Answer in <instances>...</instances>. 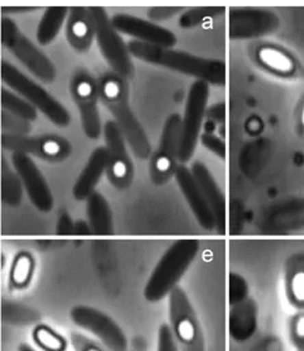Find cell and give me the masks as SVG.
Here are the masks:
<instances>
[{"label":"cell","instance_id":"6da1fadb","mask_svg":"<svg viewBox=\"0 0 304 351\" xmlns=\"http://www.w3.org/2000/svg\"><path fill=\"white\" fill-rule=\"evenodd\" d=\"M128 50L132 56L144 62L193 76L210 85L223 86L226 84V64L220 60L205 59L186 51L152 46L135 40L128 43Z\"/></svg>","mask_w":304,"mask_h":351},{"label":"cell","instance_id":"7a4b0ae2","mask_svg":"<svg viewBox=\"0 0 304 351\" xmlns=\"http://www.w3.org/2000/svg\"><path fill=\"white\" fill-rule=\"evenodd\" d=\"M98 85L101 101L114 117V122L118 125L129 149L138 159H149L151 145L144 127L129 106V89L126 79L114 73H107L99 79Z\"/></svg>","mask_w":304,"mask_h":351},{"label":"cell","instance_id":"3957f363","mask_svg":"<svg viewBox=\"0 0 304 351\" xmlns=\"http://www.w3.org/2000/svg\"><path fill=\"white\" fill-rule=\"evenodd\" d=\"M198 251L199 241L195 239H180L173 243L152 270L144 287V298L156 303L169 295L194 261Z\"/></svg>","mask_w":304,"mask_h":351},{"label":"cell","instance_id":"277c9868","mask_svg":"<svg viewBox=\"0 0 304 351\" xmlns=\"http://www.w3.org/2000/svg\"><path fill=\"white\" fill-rule=\"evenodd\" d=\"M1 79L10 89L29 101L34 108L40 110L45 117L53 125L65 128L71 122V116L53 95H51L40 84L36 83L29 76L23 74L19 69L9 64L1 62Z\"/></svg>","mask_w":304,"mask_h":351},{"label":"cell","instance_id":"5b68a950","mask_svg":"<svg viewBox=\"0 0 304 351\" xmlns=\"http://www.w3.org/2000/svg\"><path fill=\"white\" fill-rule=\"evenodd\" d=\"M89 10L94 21L95 40L103 58L112 69V73L126 80L131 79L134 76V64L128 45L125 43L121 32L112 23V18L105 9L90 7Z\"/></svg>","mask_w":304,"mask_h":351},{"label":"cell","instance_id":"8992f818","mask_svg":"<svg viewBox=\"0 0 304 351\" xmlns=\"http://www.w3.org/2000/svg\"><path fill=\"white\" fill-rule=\"evenodd\" d=\"M1 43L25 65L37 79L50 84L56 77V69L43 51L22 34L12 18H1Z\"/></svg>","mask_w":304,"mask_h":351},{"label":"cell","instance_id":"52a82bcc","mask_svg":"<svg viewBox=\"0 0 304 351\" xmlns=\"http://www.w3.org/2000/svg\"><path fill=\"white\" fill-rule=\"evenodd\" d=\"M170 328L180 351H204L202 327L186 291L177 285L169 294Z\"/></svg>","mask_w":304,"mask_h":351},{"label":"cell","instance_id":"ba28073f","mask_svg":"<svg viewBox=\"0 0 304 351\" xmlns=\"http://www.w3.org/2000/svg\"><path fill=\"white\" fill-rule=\"evenodd\" d=\"M208 97L210 84L195 80L188 93L186 112L181 118V134L179 150V160L181 162H186L192 159L197 143L201 138L203 118L207 113Z\"/></svg>","mask_w":304,"mask_h":351},{"label":"cell","instance_id":"9c48e42d","mask_svg":"<svg viewBox=\"0 0 304 351\" xmlns=\"http://www.w3.org/2000/svg\"><path fill=\"white\" fill-rule=\"evenodd\" d=\"M70 93L79 110L84 134L90 140H98L101 134L99 85L88 71L77 70L71 79Z\"/></svg>","mask_w":304,"mask_h":351},{"label":"cell","instance_id":"30bf717a","mask_svg":"<svg viewBox=\"0 0 304 351\" xmlns=\"http://www.w3.org/2000/svg\"><path fill=\"white\" fill-rule=\"evenodd\" d=\"M181 117L180 114H170L161 134L160 143L150 161V176L156 185L168 183L177 170V160L180 150Z\"/></svg>","mask_w":304,"mask_h":351},{"label":"cell","instance_id":"8fae6325","mask_svg":"<svg viewBox=\"0 0 304 351\" xmlns=\"http://www.w3.org/2000/svg\"><path fill=\"white\" fill-rule=\"evenodd\" d=\"M1 146L12 152H22L25 155H34L38 159L51 162H59L68 159L73 152V146L66 138L59 134H3Z\"/></svg>","mask_w":304,"mask_h":351},{"label":"cell","instance_id":"7c38bea8","mask_svg":"<svg viewBox=\"0 0 304 351\" xmlns=\"http://www.w3.org/2000/svg\"><path fill=\"white\" fill-rule=\"evenodd\" d=\"M103 134L108 152L107 178L116 189L125 191L132 184L135 176L134 162L127 150L126 138L114 121H108L105 123Z\"/></svg>","mask_w":304,"mask_h":351},{"label":"cell","instance_id":"4fadbf2b","mask_svg":"<svg viewBox=\"0 0 304 351\" xmlns=\"http://www.w3.org/2000/svg\"><path fill=\"white\" fill-rule=\"evenodd\" d=\"M70 318L99 339L108 351H127V337L113 318L89 306H76L70 311Z\"/></svg>","mask_w":304,"mask_h":351},{"label":"cell","instance_id":"5bb4252c","mask_svg":"<svg viewBox=\"0 0 304 351\" xmlns=\"http://www.w3.org/2000/svg\"><path fill=\"white\" fill-rule=\"evenodd\" d=\"M279 18L262 8H232L228 13V36L232 40H250L278 29Z\"/></svg>","mask_w":304,"mask_h":351},{"label":"cell","instance_id":"9a60e30c","mask_svg":"<svg viewBox=\"0 0 304 351\" xmlns=\"http://www.w3.org/2000/svg\"><path fill=\"white\" fill-rule=\"evenodd\" d=\"M12 164L22 180L29 201L40 212L47 213L53 208V195L41 170L29 155L22 152L12 154Z\"/></svg>","mask_w":304,"mask_h":351},{"label":"cell","instance_id":"2e32d148","mask_svg":"<svg viewBox=\"0 0 304 351\" xmlns=\"http://www.w3.org/2000/svg\"><path fill=\"white\" fill-rule=\"evenodd\" d=\"M112 23L118 32L134 37L135 41L165 49H171L177 45V36L174 32L151 21L126 13H117L112 17Z\"/></svg>","mask_w":304,"mask_h":351},{"label":"cell","instance_id":"e0dca14e","mask_svg":"<svg viewBox=\"0 0 304 351\" xmlns=\"http://www.w3.org/2000/svg\"><path fill=\"white\" fill-rule=\"evenodd\" d=\"M175 179L199 226L207 231L217 228L214 213L205 199L201 186L197 183L192 170L184 165H180L175 173Z\"/></svg>","mask_w":304,"mask_h":351},{"label":"cell","instance_id":"ac0fdd59","mask_svg":"<svg viewBox=\"0 0 304 351\" xmlns=\"http://www.w3.org/2000/svg\"><path fill=\"white\" fill-rule=\"evenodd\" d=\"M108 167V152L105 147H97L92 152L83 171L76 179L73 188V195L76 201H88V198L95 193V188L101 176L107 173Z\"/></svg>","mask_w":304,"mask_h":351},{"label":"cell","instance_id":"d6986e66","mask_svg":"<svg viewBox=\"0 0 304 351\" xmlns=\"http://www.w3.org/2000/svg\"><path fill=\"white\" fill-rule=\"evenodd\" d=\"M192 173L214 213V217L217 221V230L220 234L225 232L227 217H226V199L223 193L220 191L217 182L214 180L211 171L208 170V167L201 161L194 162V165L192 167Z\"/></svg>","mask_w":304,"mask_h":351},{"label":"cell","instance_id":"ffe728a7","mask_svg":"<svg viewBox=\"0 0 304 351\" xmlns=\"http://www.w3.org/2000/svg\"><path fill=\"white\" fill-rule=\"evenodd\" d=\"M66 38L76 51L84 52L90 49L95 38L94 21L89 8L76 7L70 9L66 21Z\"/></svg>","mask_w":304,"mask_h":351},{"label":"cell","instance_id":"44dd1931","mask_svg":"<svg viewBox=\"0 0 304 351\" xmlns=\"http://www.w3.org/2000/svg\"><path fill=\"white\" fill-rule=\"evenodd\" d=\"M256 62L271 74L289 77L296 73V61L287 50L277 45L262 43L255 50Z\"/></svg>","mask_w":304,"mask_h":351},{"label":"cell","instance_id":"7402d4cb","mask_svg":"<svg viewBox=\"0 0 304 351\" xmlns=\"http://www.w3.org/2000/svg\"><path fill=\"white\" fill-rule=\"evenodd\" d=\"M257 307L253 300L247 298L241 303L233 304L229 312V334L238 341L245 343L256 331Z\"/></svg>","mask_w":304,"mask_h":351},{"label":"cell","instance_id":"603a6c76","mask_svg":"<svg viewBox=\"0 0 304 351\" xmlns=\"http://www.w3.org/2000/svg\"><path fill=\"white\" fill-rule=\"evenodd\" d=\"M86 216L94 234H113V215L110 203L101 193H93L86 201Z\"/></svg>","mask_w":304,"mask_h":351},{"label":"cell","instance_id":"cb8c5ba5","mask_svg":"<svg viewBox=\"0 0 304 351\" xmlns=\"http://www.w3.org/2000/svg\"><path fill=\"white\" fill-rule=\"evenodd\" d=\"M70 9L65 7H50L46 9L37 28V41L41 46H47L58 37L65 21H68Z\"/></svg>","mask_w":304,"mask_h":351},{"label":"cell","instance_id":"d4e9b609","mask_svg":"<svg viewBox=\"0 0 304 351\" xmlns=\"http://www.w3.org/2000/svg\"><path fill=\"white\" fill-rule=\"evenodd\" d=\"M23 184L17 174L9 167L8 161L1 159V199L9 207H18L23 198Z\"/></svg>","mask_w":304,"mask_h":351},{"label":"cell","instance_id":"484cf974","mask_svg":"<svg viewBox=\"0 0 304 351\" xmlns=\"http://www.w3.org/2000/svg\"><path fill=\"white\" fill-rule=\"evenodd\" d=\"M1 106L4 110L28 122H32L37 118V109L23 97L16 92H10L7 88L1 89Z\"/></svg>","mask_w":304,"mask_h":351},{"label":"cell","instance_id":"4316f807","mask_svg":"<svg viewBox=\"0 0 304 351\" xmlns=\"http://www.w3.org/2000/svg\"><path fill=\"white\" fill-rule=\"evenodd\" d=\"M34 260L32 255L27 251L19 252L14 258L10 268V283L16 288H25L31 283L34 276Z\"/></svg>","mask_w":304,"mask_h":351},{"label":"cell","instance_id":"83f0119b","mask_svg":"<svg viewBox=\"0 0 304 351\" xmlns=\"http://www.w3.org/2000/svg\"><path fill=\"white\" fill-rule=\"evenodd\" d=\"M225 13L223 7H199V8L189 9L181 13L179 17V25L184 29H192L205 22L220 17Z\"/></svg>","mask_w":304,"mask_h":351},{"label":"cell","instance_id":"f1b7e54d","mask_svg":"<svg viewBox=\"0 0 304 351\" xmlns=\"http://www.w3.org/2000/svg\"><path fill=\"white\" fill-rule=\"evenodd\" d=\"M32 339L43 351H65L68 348L65 337L47 325L34 327Z\"/></svg>","mask_w":304,"mask_h":351},{"label":"cell","instance_id":"f546056e","mask_svg":"<svg viewBox=\"0 0 304 351\" xmlns=\"http://www.w3.org/2000/svg\"><path fill=\"white\" fill-rule=\"evenodd\" d=\"M288 297L290 302L299 307H304V268L293 269L289 271L287 279Z\"/></svg>","mask_w":304,"mask_h":351},{"label":"cell","instance_id":"4dcf8cb0","mask_svg":"<svg viewBox=\"0 0 304 351\" xmlns=\"http://www.w3.org/2000/svg\"><path fill=\"white\" fill-rule=\"evenodd\" d=\"M247 294H249V287L246 283L245 278L235 273H231L228 278V300L231 306L247 300Z\"/></svg>","mask_w":304,"mask_h":351},{"label":"cell","instance_id":"1f68e13d","mask_svg":"<svg viewBox=\"0 0 304 351\" xmlns=\"http://www.w3.org/2000/svg\"><path fill=\"white\" fill-rule=\"evenodd\" d=\"M1 127L4 131H8L9 134H27L31 131V125L28 121L13 116L7 110L1 112Z\"/></svg>","mask_w":304,"mask_h":351},{"label":"cell","instance_id":"d6a6232c","mask_svg":"<svg viewBox=\"0 0 304 351\" xmlns=\"http://www.w3.org/2000/svg\"><path fill=\"white\" fill-rule=\"evenodd\" d=\"M202 145L208 151L213 152L220 160L226 159V145L220 140V137L213 134H203L201 136Z\"/></svg>","mask_w":304,"mask_h":351},{"label":"cell","instance_id":"836d02e7","mask_svg":"<svg viewBox=\"0 0 304 351\" xmlns=\"http://www.w3.org/2000/svg\"><path fill=\"white\" fill-rule=\"evenodd\" d=\"M157 351H180L169 325L164 324L160 326Z\"/></svg>","mask_w":304,"mask_h":351},{"label":"cell","instance_id":"e575fe53","mask_svg":"<svg viewBox=\"0 0 304 351\" xmlns=\"http://www.w3.org/2000/svg\"><path fill=\"white\" fill-rule=\"evenodd\" d=\"M181 12L183 8L180 7H153L147 10V17L151 19V22H162L175 17Z\"/></svg>","mask_w":304,"mask_h":351},{"label":"cell","instance_id":"d590c367","mask_svg":"<svg viewBox=\"0 0 304 351\" xmlns=\"http://www.w3.org/2000/svg\"><path fill=\"white\" fill-rule=\"evenodd\" d=\"M70 340L75 351H108L84 335L73 334L70 336Z\"/></svg>","mask_w":304,"mask_h":351},{"label":"cell","instance_id":"8d00e7d4","mask_svg":"<svg viewBox=\"0 0 304 351\" xmlns=\"http://www.w3.org/2000/svg\"><path fill=\"white\" fill-rule=\"evenodd\" d=\"M292 339L293 343L304 346V315L296 316L292 322Z\"/></svg>","mask_w":304,"mask_h":351},{"label":"cell","instance_id":"74e56055","mask_svg":"<svg viewBox=\"0 0 304 351\" xmlns=\"http://www.w3.org/2000/svg\"><path fill=\"white\" fill-rule=\"evenodd\" d=\"M74 223L68 213H62L59 217L56 225V234L59 236H70L74 234Z\"/></svg>","mask_w":304,"mask_h":351},{"label":"cell","instance_id":"f35d334b","mask_svg":"<svg viewBox=\"0 0 304 351\" xmlns=\"http://www.w3.org/2000/svg\"><path fill=\"white\" fill-rule=\"evenodd\" d=\"M225 113H226V108L223 103H218L216 106H212L211 108L207 109L205 116L210 118V121L213 122H223L225 121Z\"/></svg>","mask_w":304,"mask_h":351},{"label":"cell","instance_id":"ab89813d","mask_svg":"<svg viewBox=\"0 0 304 351\" xmlns=\"http://www.w3.org/2000/svg\"><path fill=\"white\" fill-rule=\"evenodd\" d=\"M245 128L247 134H251V136H256V134H260L262 130H264V123H262L260 118L253 116V117H250L246 121Z\"/></svg>","mask_w":304,"mask_h":351},{"label":"cell","instance_id":"60d3db41","mask_svg":"<svg viewBox=\"0 0 304 351\" xmlns=\"http://www.w3.org/2000/svg\"><path fill=\"white\" fill-rule=\"evenodd\" d=\"M93 234L92 227L89 225V222H85L83 219L76 221L74 223V234L76 236H89Z\"/></svg>","mask_w":304,"mask_h":351},{"label":"cell","instance_id":"b9f144b4","mask_svg":"<svg viewBox=\"0 0 304 351\" xmlns=\"http://www.w3.org/2000/svg\"><path fill=\"white\" fill-rule=\"evenodd\" d=\"M29 10H34V8H7V7H3L1 12L5 14V13H22V12H29Z\"/></svg>","mask_w":304,"mask_h":351},{"label":"cell","instance_id":"7bdbcfd3","mask_svg":"<svg viewBox=\"0 0 304 351\" xmlns=\"http://www.w3.org/2000/svg\"><path fill=\"white\" fill-rule=\"evenodd\" d=\"M18 351H36L34 348H31L29 345H27V343H23V345H21L19 348H18Z\"/></svg>","mask_w":304,"mask_h":351},{"label":"cell","instance_id":"ee69618b","mask_svg":"<svg viewBox=\"0 0 304 351\" xmlns=\"http://www.w3.org/2000/svg\"><path fill=\"white\" fill-rule=\"evenodd\" d=\"M299 119H301V125H302V127L304 128V101L302 109H301V117H299Z\"/></svg>","mask_w":304,"mask_h":351}]
</instances>
